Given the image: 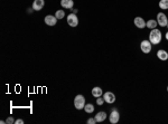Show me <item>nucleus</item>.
I'll return each instance as SVG.
<instances>
[{
  "label": "nucleus",
  "instance_id": "f257e3e1",
  "mask_svg": "<svg viewBox=\"0 0 168 124\" xmlns=\"http://www.w3.org/2000/svg\"><path fill=\"white\" fill-rule=\"evenodd\" d=\"M161 38H162V36H161L159 29H157V28L151 29L150 34H149V41L152 45H158L161 41Z\"/></svg>",
  "mask_w": 168,
  "mask_h": 124
},
{
  "label": "nucleus",
  "instance_id": "f03ea898",
  "mask_svg": "<svg viewBox=\"0 0 168 124\" xmlns=\"http://www.w3.org/2000/svg\"><path fill=\"white\" fill-rule=\"evenodd\" d=\"M74 106L76 110H82L85 106V99L83 95H76L74 99Z\"/></svg>",
  "mask_w": 168,
  "mask_h": 124
},
{
  "label": "nucleus",
  "instance_id": "7ed1b4c3",
  "mask_svg": "<svg viewBox=\"0 0 168 124\" xmlns=\"http://www.w3.org/2000/svg\"><path fill=\"white\" fill-rule=\"evenodd\" d=\"M67 24L70 25V27H76L78 25V18L76 16V14H70L67 16Z\"/></svg>",
  "mask_w": 168,
  "mask_h": 124
},
{
  "label": "nucleus",
  "instance_id": "20e7f679",
  "mask_svg": "<svg viewBox=\"0 0 168 124\" xmlns=\"http://www.w3.org/2000/svg\"><path fill=\"white\" fill-rule=\"evenodd\" d=\"M151 44L149 39L148 40H143L141 41V44H140V49L143 51V54H149L151 51Z\"/></svg>",
  "mask_w": 168,
  "mask_h": 124
},
{
  "label": "nucleus",
  "instance_id": "39448f33",
  "mask_svg": "<svg viewBox=\"0 0 168 124\" xmlns=\"http://www.w3.org/2000/svg\"><path fill=\"white\" fill-rule=\"evenodd\" d=\"M157 23L159 24L160 27H166L168 24L167 16H166L164 12H159V14L157 15Z\"/></svg>",
  "mask_w": 168,
  "mask_h": 124
},
{
  "label": "nucleus",
  "instance_id": "423d86ee",
  "mask_svg": "<svg viewBox=\"0 0 168 124\" xmlns=\"http://www.w3.org/2000/svg\"><path fill=\"white\" fill-rule=\"evenodd\" d=\"M119 119H120V114H119V112H118V110H112L111 111V113H110V116H109V120L110 122L112 124H116L119 122Z\"/></svg>",
  "mask_w": 168,
  "mask_h": 124
},
{
  "label": "nucleus",
  "instance_id": "0eeeda50",
  "mask_svg": "<svg viewBox=\"0 0 168 124\" xmlns=\"http://www.w3.org/2000/svg\"><path fill=\"white\" fill-rule=\"evenodd\" d=\"M103 99H104V101H105L107 103L112 104V103L116 102V95H114V93H112V92H105V93L103 94Z\"/></svg>",
  "mask_w": 168,
  "mask_h": 124
},
{
  "label": "nucleus",
  "instance_id": "6e6552de",
  "mask_svg": "<svg viewBox=\"0 0 168 124\" xmlns=\"http://www.w3.org/2000/svg\"><path fill=\"white\" fill-rule=\"evenodd\" d=\"M134 25L137 28H139V29H143L146 27V21H145V19L141 18V17H136L134 18Z\"/></svg>",
  "mask_w": 168,
  "mask_h": 124
},
{
  "label": "nucleus",
  "instance_id": "1a4fd4ad",
  "mask_svg": "<svg viewBox=\"0 0 168 124\" xmlns=\"http://www.w3.org/2000/svg\"><path fill=\"white\" fill-rule=\"evenodd\" d=\"M57 23V18L55 16H52V15H47L45 17V24L48 26H55Z\"/></svg>",
  "mask_w": 168,
  "mask_h": 124
},
{
  "label": "nucleus",
  "instance_id": "9d476101",
  "mask_svg": "<svg viewBox=\"0 0 168 124\" xmlns=\"http://www.w3.org/2000/svg\"><path fill=\"white\" fill-rule=\"evenodd\" d=\"M45 5V1L44 0H34L33 2V9L36 10V11H39L41 9H43Z\"/></svg>",
  "mask_w": 168,
  "mask_h": 124
},
{
  "label": "nucleus",
  "instance_id": "9b49d317",
  "mask_svg": "<svg viewBox=\"0 0 168 124\" xmlns=\"http://www.w3.org/2000/svg\"><path fill=\"white\" fill-rule=\"evenodd\" d=\"M61 6L65 9H72L74 6L73 0H61Z\"/></svg>",
  "mask_w": 168,
  "mask_h": 124
},
{
  "label": "nucleus",
  "instance_id": "f8f14e48",
  "mask_svg": "<svg viewBox=\"0 0 168 124\" xmlns=\"http://www.w3.org/2000/svg\"><path fill=\"white\" fill-rule=\"evenodd\" d=\"M92 95L95 97V99H98V97H100L103 95V91H102V88L99 87V86H95V87H93L92 88Z\"/></svg>",
  "mask_w": 168,
  "mask_h": 124
},
{
  "label": "nucleus",
  "instance_id": "ddd939ff",
  "mask_svg": "<svg viewBox=\"0 0 168 124\" xmlns=\"http://www.w3.org/2000/svg\"><path fill=\"white\" fill-rule=\"evenodd\" d=\"M94 119H95L96 122H103L107 119V113L103 112V111L102 112H99V113H96V115L94 116Z\"/></svg>",
  "mask_w": 168,
  "mask_h": 124
},
{
  "label": "nucleus",
  "instance_id": "4468645a",
  "mask_svg": "<svg viewBox=\"0 0 168 124\" xmlns=\"http://www.w3.org/2000/svg\"><path fill=\"white\" fill-rule=\"evenodd\" d=\"M157 57L159 58L160 60H167L168 59V53L166 50L160 49L157 51Z\"/></svg>",
  "mask_w": 168,
  "mask_h": 124
},
{
  "label": "nucleus",
  "instance_id": "2eb2a0df",
  "mask_svg": "<svg viewBox=\"0 0 168 124\" xmlns=\"http://www.w3.org/2000/svg\"><path fill=\"white\" fill-rule=\"evenodd\" d=\"M157 25H158L157 20H154V19H150V20L146 21V27L149 28V29H155L157 27Z\"/></svg>",
  "mask_w": 168,
  "mask_h": 124
},
{
  "label": "nucleus",
  "instance_id": "dca6fc26",
  "mask_svg": "<svg viewBox=\"0 0 168 124\" xmlns=\"http://www.w3.org/2000/svg\"><path fill=\"white\" fill-rule=\"evenodd\" d=\"M84 111H85L86 113H93V112H94V105L91 104V103L85 104V106H84Z\"/></svg>",
  "mask_w": 168,
  "mask_h": 124
},
{
  "label": "nucleus",
  "instance_id": "f3484780",
  "mask_svg": "<svg viewBox=\"0 0 168 124\" xmlns=\"http://www.w3.org/2000/svg\"><path fill=\"white\" fill-rule=\"evenodd\" d=\"M159 8L162 10H167L168 9V0H160L159 1Z\"/></svg>",
  "mask_w": 168,
  "mask_h": 124
},
{
  "label": "nucleus",
  "instance_id": "a211bd4d",
  "mask_svg": "<svg viewBox=\"0 0 168 124\" xmlns=\"http://www.w3.org/2000/svg\"><path fill=\"white\" fill-rule=\"evenodd\" d=\"M55 17L57 18V19H63L64 17H65V12H64V10H57L56 11V14H55Z\"/></svg>",
  "mask_w": 168,
  "mask_h": 124
},
{
  "label": "nucleus",
  "instance_id": "6ab92c4d",
  "mask_svg": "<svg viewBox=\"0 0 168 124\" xmlns=\"http://www.w3.org/2000/svg\"><path fill=\"white\" fill-rule=\"evenodd\" d=\"M104 102H105V101H104V99H103V97H101V96L96 99V104H98V105H102Z\"/></svg>",
  "mask_w": 168,
  "mask_h": 124
},
{
  "label": "nucleus",
  "instance_id": "aec40b11",
  "mask_svg": "<svg viewBox=\"0 0 168 124\" xmlns=\"http://www.w3.org/2000/svg\"><path fill=\"white\" fill-rule=\"evenodd\" d=\"M6 123H7V124H12V123H15V120H14V117H12V116H9L8 119L6 120Z\"/></svg>",
  "mask_w": 168,
  "mask_h": 124
},
{
  "label": "nucleus",
  "instance_id": "412c9836",
  "mask_svg": "<svg viewBox=\"0 0 168 124\" xmlns=\"http://www.w3.org/2000/svg\"><path fill=\"white\" fill-rule=\"evenodd\" d=\"M86 123L87 124H95L96 123V121H95V119H94V117H90V119H87Z\"/></svg>",
  "mask_w": 168,
  "mask_h": 124
},
{
  "label": "nucleus",
  "instance_id": "4be33fe9",
  "mask_svg": "<svg viewBox=\"0 0 168 124\" xmlns=\"http://www.w3.org/2000/svg\"><path fill=\"white\" fill-rule=\"evenodd\" d=\"M15 123L16 124H24V121L19 119V120H16V121H15Z\"/></svg>",
  "mask_w": 168,
  "mask_h": 124
},
{
  "label": "nucleus",
  "instance_id": "5701e85b",
  "mask_svg": "<svg viewBox=\"0 0 168 124\" xmlns=\"http://www.w3.org/2000/svg\"><path fill=\"white\" fill-rule=\"evenodd\" d=\"M166 39H167V40H168V32H167V33H166Z\"/></svg>",
  "mask_w": 168,
  "mask_h": 124
},
{
  "label": "nucleus",
  "instance_id": "b1692460",
  "mask_svg": "<svg viewBox=\"0 0 168 124\" xmlns=\"http://www.w3.org/2000/svg\"><path fill=\"white\" fill-rule=\"evenodd\" d=\"M167 92H168V86H167Z\"/></svg>",
  "mask_w": 168,
  "mask_h": 124
},
{
  "label": "nucleus",
  "instance_id": "393cba45",
  "mask_svg": "<svg viewBox=\"0 0 168 124\" xmlns=\"http://www.w3.org/2000/svg\"><path fill=\"white\" fill-rule=\"evenodd\" d=\"M166 27H168V24H167V26H166Z\"/></svg>",
  "mask_w": 168,
  "mask_h": 124
}]
</instances>
